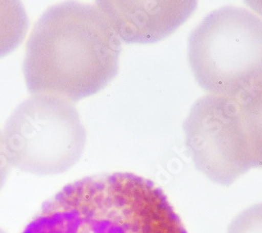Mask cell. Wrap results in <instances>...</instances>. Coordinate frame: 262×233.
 Instances as JSON below:
<instances>
[{"label":"cell","mask_w":262,"mask_h":233,"mask_svg":"<svg viewBox=\"0 0 262 233\" xmlns=\"http://www.w3.org/2000/svg\"><path fill=\"white\" fill-rule=\"evenodd\" d=\"M188 56L202 89L236 97L262 78V19L242 8L215 10L191 33Z\"/></svg>","instance_id":"3"},{"label":"cell","mask_w":262,"mask_h":233,"mask_svg":"<svg viewBox=\"0 0 262 233\" xmlns=\"http://www.w3.org/2000/svg\"><path fill=\"white\" fill-rule=\"evenodd\" d=\"M120 54L121 41L97 7L55 6L40 17L28 41L24 61L28 90L78 102L113 81Z\"/></svg>","instance_id":"1"},{"label":"cell","mask_w":262,"mask_h":233,"mask_svg":"<svg viewBox=\"0 0 262 233\" xmlns=\"http://www.w3.org/2000/svg\"><path fill=\"white\" fill-rule=\"evenodd\" d=\"M29 29L27 12L19 2H0V58L12 53Z\"/></svg>","instance_id":"8"},{"label":"cell","mask_w":262,"mask_h":233,"mask_svg":"<svg viewBox=\"0 0 262 233\" xmlns=\"http://www.w3.org/2000/svg\"><path fill=\"white\" fill-rule=\"evenodd\" d=\"M120 41L158 42L181 27L196 9L195 2H97Z\"/></svg>","instance_id":"6"},{"label":"cell","mask_w":262,"mask_h":233,"mask_svg":"<svg viewBox=\"0 0 262 233\" xmlns=\"http://www.w3.org/2000/svg\"><path fill=\"white\" fill-rule=\"evenodd\" d=\"M184 133L195 167L214 183L229 186L254 168L235 97L199 99L184 122Z\"/></svg>","instance_id":"5"},{"label":"cell","mask_w":262,"mask_h":233,"mask_svg":"<svg viewBox=\"0 0 262 233\" xmlns=\"http://www.w3.org/2000/svg\"><path fill=\"white\" fill-rule=\"evenodd\" d=\"M11 166L38 176L59 175L81 158L86 130L72 102L33 95L15 109L2 133Z\"/></svg>","instance_id":"4"},{"label":"cell","mask_w":262,"mask_h":233,"mask_svg":"<svg viewBox=\"0 0 262 233\" xmlns=\"http://www.w3.org/2000/svg\"><path fill=\"white\" fill-rule=\"evenodd\" d=\"M23 233H187L167 197L151 181L116 173L65 186Z\"/></svg>","instance_id":"2"},{"label":"cell","mask_w":262,"mask_h":233,"mask_svg":"<svg viewBox=\"0 0 262 233\" xmlns=\"http://www.w3.org/2000/svg\"><path fill=\"white\" fill-rule=\"evenodd\" d=\"M254 168L262 167V78L236 97Z\"/></svg>","instance_id":"7"},{"label":"cell","mask_w":262,"mask_h":233,"mask_svg":"<svg viewBox=\"0 0 262 233\" xmlns=\"http://www.w3.org/2000/svg\"><path fill=\"white\" fill-rule=\"evenodd\" d=\"M11 167L12 166L8 160V157L6 155L5 148H4L2 133H0V189L3 188V186L5 185V183L8 179Z\"/></svg>","instance_id":"10"},{"label":"cell","mask_w":262,"mask_h":233,"mask_svg":"<svg viewBox=\"0 0 262 233\" xmlns=\"http://www.w3.org/2000/svg\"><path fill=\"white\" fill-rule=\"evenodd\" d=\"M228 233H262V204H256L238 215Z\"/></svg>","instance_id":"9"}]
</instances>
